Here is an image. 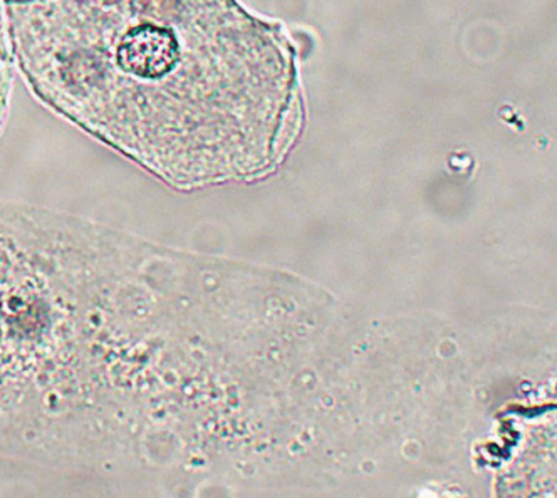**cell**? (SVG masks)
I'll list each match as a JSON object with an SVG mask.
<instances>
[{"label": "cell", "instance_id": "cell-1", "mask_svg": "<svg viewBox=\"0 0 557 498\" xmlns=\"http://www.w3.org/2000/svg\"><path fill=\"white\" fill-rule=\"evenodd\" d=\"M42 104L178 185L261 175L299 125L294 51L238 0H4Z\"/></svg>", "mask_w": 557, "mask_h": 498}, {"label": "cell", "instance_id": "cell-2", "mask_svg": "<svg viewBox=\"0 0 557 498\" xmlns=\"http://www.w3.org/2000/svg\"><path fill=\"white\" fill-rule=\"evenodd\" d=\"M169 256L82 221L59 343L49 462L148 491L169 435Z\"/></svg>", "mask_w": 557, "mask_h": 498}, {"label": "cell", "instance_id": "cell-3", "mask_svg": "<svg viewBox=\"0 0 557 498\" xmlns=\"http://www.w3.org/2000/svg\"><path fill=\"white\" fill-rule=\"evenodd\" d=\"M14 67V52H12L11 34H9L8 15H5L4 0H0V133L4 128L9 107H11Z\"/></svg>", "mask_w": 557, "mask_h": 498}]
</instances>
